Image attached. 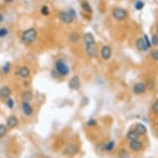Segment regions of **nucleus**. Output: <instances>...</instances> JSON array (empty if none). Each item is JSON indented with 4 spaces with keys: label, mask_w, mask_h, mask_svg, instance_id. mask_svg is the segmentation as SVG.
<instances>
[{
    "label": "nucleus",
    "mask_w": 158,
    "mask_h": 158,
    "mask_svg": "<svg viewBox=\"0 0 158 158\" xmlns=\"http://www.w3.org/2000/svg\"><path fill=\"white\" fill-rule=\"evenodd\" d=\"M8 34H9V31L7 28H4V27L0 28V38L4 37L5 36H7Z\"/></svg>",
    "instance_id": "72a5a7b5"
},
{
    "label": "nucleus",
    "mask_w": 158,
    "mask_h": 158,
    "mask_svg": "<svg viewBox=\"0 0 158 158\" xmlns=\"http://www.w3.org/2000/svg\"><path fill=\"white\" fill-rule=\"evenodd\" d=\"M127 139H129L130 141H135V140H139L140 138V135L135 131V130H131L127 132Z\"/></svg>",
    "instance_id": "412c9836"
},
{
    "label": "nucleus",
    "mask_w": 158,
    "mask_h": 158,
    "mask_svg": "<svg viewBox=\"0 0 158 158\" xmlns=\"http://www.w3.org/2000/svg\"><path fill=\"white\" fill-rule=\"evenodd\" d=\"M4 20V16L2 13H0V22H3Z\"/></svg>",
    "instance_id": "c9c22d12"
},
{
    "label": "nucleus",
    "mask_w": 158,
    "mask_h": 158,
    "mask_svg": "<svg viewBox=\"0 0 158 158\" xmlns=\"http://www.w3.org/2000/svg\"><path fill=\"white\" fill-rule=\"evenodd\" d=\"M79 39H80V35H79V33L78 31H71L70 33V35H69V40H70V41L71 43H76V42L79 41Z\"/></svg>",
    "instance_id": "a211bd4d"
},
{
    "label": "nucleus",
    "mask_w": 158,
    "mask_h": 158,
    "mask_svg": "<svg viewBox=\"0 0 158 158\" xmlns=\"http://www.w3.org/2000/svg\"><path fill=\"white\" fill-rule=\"evenodd\" d=\"M135 131H136L140 136L145 135L147 133V127H145V125H143L142 123H137L135 126Z\"/></svg>",
    "instance_id": "6ab92c4d"
},
{
    "label": "nucleus",
    "mask_w": 158,
    "mask_h": 158,
    "mask_svg": "<svg viewBox=\"0 0 158 158\" xmlns=\"http://www.w3.org/2000/svg\"><path fill=\"white\" fill-rule=\"evenodd\" d=\"M136 47L138 51H147L148 50V48L146 46L145 41H144V39L142 37H139L137 38L136 41Z\"/></svg>",
    "instance_id": "dca6fc26"
},
{
    "label": "nucleus",
    "mask_w": 158,
    "mask_h": 158,
    "mask_svg": "<svg viewBox=\"0 0 158 158\" xmlns=\"http://www.w3.org/2000/svg\"><path fill=\"white\" fill-rule=\"evenodd\" d=\"M119 158H130V154L128 153L126 150L122 149L119 151Z\"/></svg>",
    "instance_id": "bb28decb"
},
{
    "label": "nucleus",
    "mask_w": 158,
    "mask_h": 158,
    "mask_svg": "<svg viewBox=\"0 0 158 158\" xmlns=\"http://www.w3.org/2000/svg\"><path fill=\"white\" fill-rule=\"evenodd\" d=\"M85 51L88 56L90 58H96L98 56V48H97L96 42L92 44L86 45L85 46Z\"/></svg>",
    "instance_id": "423d86ee"
},
{
    "label": "nucleus",
    "mask_w": 158,
    "mask_h": 158,
    "mask_svg": "<svg viewBox=\"0 0 158 158\" xmlns=\"http://www.w3.org/2000/svg\"><path fill=\"white\" fill-rule=\"evenodd\" d=\"M21 107H22V112H23V114H24L25 116L30 117V116L32 115V114H33V108L31 107L29 102L22 101Z\"/></svg>",
    "instance_id": "1a4fd4ad"
},
{
    "label": "nucleus",
    "mask_w": 158,
    "mask_h": 158,
    "mask_svg": "<svg viewBox=\"0 0 158 158\" xmlns=\"http://www.w3.org/2000/svg\"><path fill=\"white\" fill-rule=\"evenodd\" d=\"M144 6H145V4H144V2H142V0H137L136 3H135V4H134L135 9L137 10V11L142 10V9L144 8Z\"/></svg>",
    "instance_id": "393cba45"
},
{
    "label": "nucleus",
    "mask_w": 158,
    "mask_h": 158,
    "mask_svg": "<svg viewBox=\"0 0 158 158\" xmlns=\"http://www.w3.org/2000/svg\"><path fill=\"white\" fill-rule=\"evenodd\" d=\"M8 132V127L5 124H0V138L4 137Z\"/></svg>",
    "instance_id": "b1692460"
},
{
    "label": "nucleus",
    "mask_w": 158,
    "mask_h": 158,
    "mask_svg": "<svg viewBox=\"0 0 158 158\" xmlns=\"http://www.w3.org/2000/svg\"><path fill=\"white\" fill-rule=\"evenodd\" d=\"M18 75L22 79H27V78H29V76L31 75V70L26 66H22L18 70Z\"/></svg>",
    "instance_id": "ddd939ff"
},
{
    "label": "nucleus",
    "mask_w": 158,
    "mask_h": 158,
    "mask_svg": "<svg viewBox=\"0 0 158 158\" xmlns=\"http://www.w3.org/2000/svg\"><path fill=\"white\" fill-rule=\"evenodd\" d=\"M129 147L132 150L133 152H140L141 150L142 149L143 147V144L142 142H140L139 140H135V141H130L129 142Z\"/></svg>",
    "instance_id": "f8f14e48"
},
{
    "label": "nucleus",
    "mask_w": 158,
    "mask_h": 158,
    "mask_svg": "<svg viewBox=\"0 0 158 158\" xmlns=\"http://www.w3.org/2000/svg\"><path fill=\"white\" fill-rule=\"evenodd\" d=\"M157 34H158V25H157Z\"/></svg>",
    "instance_id": "4c0bfd02"
},
{
    "label": "nucleus",
    "mask_w": 158,
    "mask_h": 158,
    "mask_svg": "<svg viewBox=\"0 0 158 158\" xmlns=\"http://www.w3.org/2000/svg\"><path fill=\"white\" fill-rule=\"evenodd\" d=\"M151 43L154 46H158V34H153L151 39Z\"/></svg>",
    "instance_id": "c85d7f7f"
},
{
    "label": "nucleus",
    "mask_w": 158,
    "mask_h": 158,
    "mask_svg": "<svg viewBox=\"0 0 158 158\" xmlns=\"http://www.w3.org/2000/svg\"><path fill=\"white\" fill-rule=\"evenodd\" d=\"M6 105L8 106L9 109H13L14 107V101L11 97L9 98L8 99H6Z\"/></svg>",
    "instance_id": "c756f323"
},
{
    "label": "nucleus",
    "mask_w": 158,
    "mask_h": 158,
    "mask_svg": "<svg viewBox=\"0 0 158 158\" xmlns=\"http://www.w3.org/2000/svg\"><path fill=\"white\" fill-rule=\"evenodd\" d=\"M112 16L116 21L122 22V21H124L127 18V12L126 9H123V8H119V7L114 8L112 11Z\"/></svg>",
    "instance_id": "7ed1b4c3"
},
{
    "label": "nucleus",
    "mask_w": 158,
    "mask_h": 158,
    "mask_svg": "<svg viewBox=\"0 0 158 158\" xmlns=\"http://www.w3.org/2000/svg\"><path fill=\"white\" fill-rule=\"evenodd\" d=\"M12 91L9 86L4 85L2 88H0V99H8L11 96Z\"/></svg>",
    "instance_id": "9b49d317"
},
{
    "label": "nucleus",
    "mask_w": 158,
    "mask_h": 158,
    "mask_svg": "<svg viewBox=\"0 0 158 158\" xmlns=\"http://www.w3.org/2000/svg\"><path fill=\"white\" fill-rule=\"evenodd\" d=\"M21 98H22V101L30 102L31 99H32V98H33V94H32L31 90L26 89V90H24V91L22 93Z\"/></svg>",
    "instance_id": "f3484780"
},
{
    "label": "nucleus",
    "mask_w": 158,
    "mask_h": 158,
    "mask_svg": "<svg viewBox=\"0 0 158 158\" xmlns=\"http://www.w3.org/2000/svg\"><path fill=\"white\" fill-rule=\"evenodd\" d=\"M87 126L88 127H94L95 125H97V121L95 119H90L89 120L88 122H87Z\"/></svg>",
    "instance_id": "f704fd0d"
},
{
    "label": "nucleus",
    "mask_w": 158,
    "mask_h": 158,
    "mask_svg": "<svg viewBox=\"0 0 158 158\" xmlns=\"http://www.w3.org/2000/svg\"><path fill=\"white\" fill-rule=\"evenodd\" d=\"M79 146L76 143H69L68 145L66 146V147L63 150V154L66 156H69V157H73L76 154L79 153Z\"/></svg>",
    "instance_id": "39448f33"
},
{
    "label": "nucleus",
    "mask_w": 158,
    "mask_h": 158,
    "mask_svg": "<svg viewBox=\"0 0 158 158\" xmlns=\"http://www.w3.org/2000/svg\"><path fill=\"white\" fill-rule=\"evenodd\" d=\"M146 87H147V89H148L150 91L153 90L155 87H156V84H155V81H154L152 79H148L146 82Z\"/></svg>",
    "instance_id": "4be33fe9"
},
{
    "label": "nucleus",
    "mask_w": 158,
    "mask_h": 158,
    "mask_svg": "<svg viewBox=\"0 0 158 158\" xmlns=\"http://www.w3.org/2000/svg\"><path fill=\"white\" fill-rule=\"evenodd\" d=\"M112 55H113L112 48L110 47L109 46H108V45L104 46L101 48V50H100V56H101L102 59L104 60V61L110 60L111 57H112Z\"/></svg>",
    "instance_id": "0eeeda50"
},
{
    "label": "nucleus",
    "mask_w": 158,
    "mask_h": 158,
    "mask_svg": "<svg viewBox=\"0 0 158 158\" xmlns=\"http://www.w3.org/2000/svg\"><path fill=\"white\" fill-rule=\"evenodd\" d=\"M41 13L43 15V16H48L50 14V9L47 5H43L41 8Z\"/></svg>",
    "instance_id": "a878e982"
},
{
    "label": "nucleus",
    "mask_w": 158,
    "mask_h": 158,
    "mask_svg": "<svg viewBox=\"0 0 158 158\" xmlns=\"http://www.w3.org/2000/svg\"><path fill=\"white\" fill-rule=\"evenodd\" d=\"M143 39H144V41H145L147 47L149 49L150 47L152 46V43H151V40H149V38H148V36L145 34V35L143 36Z\"/></svg>",
    "instance_id": "473e14b6"
},
{
    "label": "nucleus",
    "mask_w": 158,
    "mask_h": 158,
    "mask_svg": "<svg viewBox=\"0 0 158 158\" xmlns=\"http://www.w3.org/2000/svg\"><path fill=\"white\" fill-rule=\"evenodd\" d=\"M80 5H81V8H82V9H83L85 13H93V9H92V8H91L90 4H89L88 1L84 0V1H82V2L80 3Z\"/></svg>",
    "instance_id": "aec40b11"
},
{
    "label": "nucleus",
    "mask_w": 158,
    "mask_h": 158,
    "mask_svg": "<svg viewBox=\"0 0 158 158\" xmlns=\"http://www.w3.org/2000/svg\"><path fill=\"white\" fill-rule=\"evenodd\" d=\"M5 3H7V4H11V3H13L14 0H4Z\"/></svg>",
    "instance_id": "e433bc0d"
},
{
    "label": "nucleus",
    "mask_w": 158,
    "mask_h": 158,
    "mask_svg": "<svg viewBox=\"0 0 158 158\" xmlns=\"http://www.w3.org/2000/svg\"><path fill=\"white\" fill-rule=\"evenodd\" d=\"M147 91V87H146L145 83L143 82H138V83H136L133 87H132V92L134 94L136 95H140V94H142Z\"/></svg>",
    "instance_id": "6e6552de"
},
{
    "label": "nucleus",
    "mask_w": 158,
    "mask_h": 158,
    "mask_svg": "<svg viewBox=\"0 0 158 158\" xmlns=\"http://www.w3.org/2000/svg\"><path fill=\"white\" fill-rule=\"evenodd\" d=\"M56 71L58 75L61 76H67L70 73V68L63 60H58L55 64Z\"/></svg>",
    "instance_id": "f03ea898"
},
{
    "label": "nucleus",
    "mask_w": 158,
    "mask_h": 158,
    "mask_svg": "<svg viewBox=\"0 0 158 158\" xmlns=\"http://www.w3.org/2000/svg\"><path fill=\"white\" fill-rule=\"evenodd\" d=\"M10 70H11V65L9 62L6 63L4 66L2 67V71H3L4 74H9Z\"/></svg>",
    "instance_id": "cd10ccee"
},
{
    "label": "nucleus",
    "mask_w": 158,
    "mask_h": 158,
    "mask_svg": "<svg viewBox=\"0 0 158 158\" xmlns=\"http://www.w3.org/2000/svg\"><path fill=\"white\" fill-rule=\"evenodd\" d=\"M114 147H115L114 141H109L108 143H106L105 145H104V150L107 151V152H111V151L114 150Z\"/></svg>",
    "instance_id": "5701e85b"
},
{
    "label": "nucleus",
    "mask_w": 158,
    "mask_h": 158,
    "mask_svg": "<svg viewBox=\"0 0 158 158\" xmlns=\"http://www.w3.org/2000/svg\"><path fill=\"white\" fill-rule=\"evenodd\" d=\"M151 56L154 61H158V50H152L151 51Z\"/></svg>",
    "instance_id": "7c9ffc66"
},
{
    "label": "nucleus",
    "mask_w": 158,
    "mask_h": 158,
    "mask_svg": "<svg viewBox=\"0 0 158 158\" xmlns=\"http://www.w3.org/2000/svg\"><path fill=\"white\" fill-rule=\"evenodd\" d=\"M37 38V31L34 27H30L23 31L21 35V41L25 46L33 44Z\"/></svg>",
    "instance_id": "f257e3e1"
},
{
    "label": "nucleus",
    "mask_w": 158,
    "mask_h": 158,
    "mask_svg": "<svg viewBox=\"0 0 158 158\" xmlns=\"http://www.w3.org/2000/svg\"><path fill=\"white\" fill-rule=\"evenodd\" d=\"M152 110L154 114H158V99L152 104Z\"/></svg>",
    "instance_id": "2f4dec72"
},
{
    "label": "nucleus",
    "mask_w": 158,
    "mask_h": 158,
    "mask_svg": "<svg viewBox=\"0 0 158 158\" xmlns=\"http://www.w3.org/2000/svg\"><path fill=\"white\" fill-rule=\"evenodd\" d=\"M18 123H19L18 119L14 115H11L7 119V127H8V128H11V129L15 128L18 125Z\"/></svg>",
    "instance_id": "4468645a"
},
{
    "label": "nucleus",
    "mask_w": 158,
    "mask_h": 158,
    "mask_svg": "<svg viewBox=\"0 0 158 158\" xmlns=\"http://www.w3.org/2000/svg\"><path fill=\"white\" fill-rule=\"evenodd\" d=\"M83 41L84 45H89L92 43H95V39L94 36L93 35L91 32H86L83 36Z\"/></svg>",
    "instance_id": "2eb2a0df"
},
{
    "label": "nucleus",
    "mask_w": 158,
    "mask_h": 158,
    "mask_svg": "<svg viewBox=\"0 0 158 158\" xmlns=\"http://www.w3.org/2000/svg\"><path fill=\"white\" fill-rule=\"evenodd\" d=\"M58 18L60 21L62 22L64 24L70 25L75 21V18L69 12V11H61L58 14Z\"/></svg>",
    "instance_id": "20e7f679"
},
{
    "label": "nucleus",
    "mask_w": 158,
    "mask_h": 158,
    "mask_svg": "<svg viewBox=\"0 0 158 158\" xmlns=\"http://www.w3.org/2000/svg\"><path fill=\"white\" fill-rule=\"evenodd\" d=\"M69 86L73 90H79L80 88V81H79V77L78 75H74L70 79Z\"/></svg>",
    "instance_id": "9d476101"
}]
</instances>
